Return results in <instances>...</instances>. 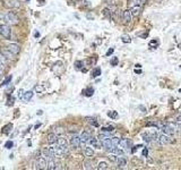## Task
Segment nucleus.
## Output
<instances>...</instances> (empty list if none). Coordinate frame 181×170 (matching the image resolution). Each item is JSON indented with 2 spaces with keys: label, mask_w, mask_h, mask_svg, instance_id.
Instances as JSON below:
<instances>
[{
  "label": "nucleus",
  "mask_w": 181,
  "mask_h": 170,
  "mask_svg": "<svg viewBox=\"0 0 181 170\" xmlns=\"http://www.w3.org/2000/svg\"><path fill=\"white\" fill-rule=\"evenodd\" d=\"M177 125H178V127L181 129V121H177Z\"/></svg>",
  "instance_id": "nucleus-47"
},
{
  "label": "nucleus",
  "mask_w": 181,
  "mask_h": 170,
  "mask_svg": "<svg viewBox=\"0 0 181 170\" xmlns=\"http://www.w3.org/2000/svg\"><path fill=\"white\" fill-rule=\"evenodd\" d=\"M70 146H71L73 149H78V147L80 146V137L77 135L73 136V137L70 138Z\"/></svg>",
  "instance_id": "nucleus-11"
},
{
  "label": "nucleus",
  "mask_w": 181,
  "mask_h": 170,
  "mask_svg": "<svg viewBox=\"0 0 181 170\" xmlns=\"http://www.w3.org/2000/svg\"><path fill=\"white\" fill-rule=\"evenodd\" d=\"M160 129L162 130V133H164L166 135H170V136H173L175 134V130L171 125H161Z\"/></svg>",
  "instance_id": "nucleus-6"
},
{
  "label": "nucleus",
  "mask_w": 181,
  "mask_h": 170,
  "mask_svg": "<svg viewBox=\"0 0 181 170\" xmlns=\"http://www.w3.org/2000/svg\"><path fill=\"white\" fill-rule=\"evenodd\" d=\"M79 137H80V144L85 145V144L88 143V140L90 138V134H89L88 132H83Z\"/></svg>",
  "instance_id": "nucleus-16"
},
{
  "label": "nucleus",
  "mask_w": 181,
  "mask_h": 170,
  "mask_svg": "<svg viewBox=\"0 0 181 170\" xmlns=\"http://www.w3.org/2000/svg\"><path fill=\"white\" fill-rule=\"evenodd\" d=\"M47 159H45L43 155L42 157H39L38 159V162H36V168L38 169H47Z\"/></svg>",
  "instance_id": "nucleus-12"
},
{
  "label": "nucleus",
  "mask_w": 181,
  "mask_h": 170,
  "mask_svg": "<svg viewBox=\"0 0 181 170\" xmlns=\"http://www.w3.org/2000/svg\"><path fill=\"white\" fill-rule=\"evenodd\" d=\"M157 142L160 144H162V145H166V144H170V143H172V137L170 135H166V134H160V135H157Z\"/></svg>",
  "instance_id": "nucleus-5"
},
{
  "label": "nucleus",
  "mask_w": 181,
  "mask_h": 170,
  "mask_svg": "<svg viewBox=\"0 0 181 170\" xmlns=\"http://www.w3.org/2000/svg\"><path fill=\"white\" fill-rule=\"evenodd\" d=\"M107 116H109L110 118H112V119H115L118 117V113L115 111H109V112H107Z\"/></svg>",
  "instance_id": "nucleus-36"
},
{
  "label": "nucleus",
  "mask_w": 181,
  "mask_h": 170,
  "mask_svg": "<svg viewBox=\"0 0 181 170\" xmlns=\"http://www.w3.org/2000/svg\"><path fill=\"white\" fill-rule=\"evenodd\" d=\"M11 78H13V77H11V75H9V76H8V77H6L5 78V81L4 82H2V86H6V85H7V84H9V82H11Z\"/></svg>",
  "instance_id": "nucleus-35"
},
{
  "label": "nucleus",
  "mask_w": 181,
  "mask_h": 170,
  "mask_svg": "<svg viewBox=\"0 0 181 170\" xmlns=\"http://www.w3.org/2000/svg\"><path fill=\"white\" fill-rule=\"evenodd\" d=\"M93 162L90 160H86L84 162V169H93Z\"/></svg>",
  "instance_id": "nucleus-28"
},
{
  "label": "nucleus",
  "mask_w": 181,
  "mask_h": 170,
  "mask_svg": "<svg viewBox=\"0 0 181 170\" xmlns=\"http://www.w3.org/2000/svg\"><path fill=\"white\" fill-rule=\"evenodd\" d=\"M101 145L103 147L105 151L107 152H111V150L113 149V145H112V142H111V137L110 138H105V140H102L101 141Z\"/></svg>",
  "instance_id": "nucleus-8"
},
{
  "label": "nucleus",
  "mask_w": 181,
  "mask_h": 170,
  "mask_svg": "<svg viewBox=\"0 0 181 170\" xmlns=\"http://www.w3.org/2000/svg\"><path fill=\"white\" fill-rule=\"evenodd\" d=\"M55 145L60 147L62 150V152L65 153V155H68V153H69V147H68V142L66 141V138L58 137V140H57V142L55 143Z\"/></svg>",
  "instance_id": "nucleus-1"
},
{
  "label": "nucleus",
  "mask_w": 181,
  "mask_h": 170,
  "mask_svg": "<svg viewBox=\"0 0 181 170\" xmlns=\"http://www.w3.org/2000/svg\"><path fill=\"white\" fill-rule=\"evenodd\" d=\"M143 155H144V157H147V155H148V150H147L146 147L143 150Z\"/></svg>",
  "instance_id": "nucleus-44"
},
{
  "label": "nucleus",
  "mask_w": 181,
  "mask_h": 170,
  "mask_svg": "<svg viewBox=\"0 0 181 170\" xmlns=\"http://www.w3.org/2000/svg\"><path fill=\"white\" fill-rule=\"evenodd\" d=\"M4 21L9 23V24H11V25H16V24H18L19 18H18V16H17L15 13H11V11H9V13H7L5 15Z\"/></svg>",
  "instance_id": "nucleus-2"
},
{
  "label": "nucleus",
  "mask_w": 181,
  "mask_h": 170,
  "mask_svg": "<svg viewBox=\"0 0 181 170\" xmlns=\"http://www.w3.org/2000/svg\"><path fill=\"white\" fill-rule=\"evenodd\" d=\"M84 154L86 155V157H93V155H94V150L89 146H85L84 147Z\"/></svg>",
  "instance_id": "nucleus-21"
},
{
  "label": "nucleus",
  "mask_w": 181,
  "mask_h": 170,
  "mask_svg": "<svg viewBox=\"0 0 181 170\" xmlns=\"http://www.w3.org/2000/svg\"><path fill=\"white\" fill-rule=\"evenodd\" d=\"M130 13H131V16H134V17L139 16L140 13H141V6L137 5V6L131 7V8H130Z\"/></svg>",
  "instance_id": "nucleus-18"
},
{
  "label": "nucleus",
  "mask_w": 181,
  "mask_h": 170,
  "mask_svg": "<svg viewBox=\"0 0 181 170\" xmlns=\"http://www.w3.org/2000/svg\"><path fill=\"white\" fill-rule=\"evenodd\" d=\"M59 168H60V167H59V164L56 162V159L48 161L47 169H49V170H56V169H59Z\"/></svg>",
  "instance_id": "nucleus-19"
},
{
  "label": "nucleus",
  "mask_w": 181,
  "mask_h": 170,
  "mask_svg": "<svg viewBox=\"0 0 181 170\" xmlns=\"http://www.w3.org/2000/svg\"><path fill=\"white\" fill-rule=\"evenodd\" d=\"M118 146L121 147V149H122L124 152L130 151V150H131V147H132V141L129 140V138H123V140H120Z\"/></svg>",
  "instance_id": "nucleus-4"
},
{
  "label": "nucleus",
  "mask_w": 181,
  "mask_h": 170,
  "mask_svg": "<svg viewBox=\"0 0 181 170\" xmlns=\"http://www.w3.org/2000/svg\"><path fill=\"white\" fill-rule=\"evenodd\" d=\"M88 144H89V145H92L93 147H96V149H101V147H102L101 141L97 140V138H95V137H92V136H90V138L88 140Z\"/></svg>",
  "instance_id": "nucleus-15"
},
{
  "label": "nucleus",
  "mask_w": 181,
  "mask_h": 170,
  "mask_svg": "<svg viewBox=\"0 0 181 170\" xmlns=\"http://www.w3.org/2000/svg\"><path fill=\"white\" fill-rule=\"evenodd\" d=\"M97 169H98V170H105V169H109V164H107V163L105 162V161H102V162L98 163Z\"/></svg>",
  "instance_id": "nucleus-25"
},
{
  "label": "nucleus",
  "mask_w": 181,
  "mask_h": 170,
  "mask_svg": "<svg viewBox=\"0 0 181 170\" xmlns=\"http://www.w3.org/2000/svg\"><path fill=\"white\" fill-rule=\"evenodd\" d=\"M131 13L130 10H124L121 13V21H122L123 24H129L131 22Z\"/></svg>",
  "instance_id": "nucleus-9"
},
{
  "label": "nucleus",
  "mask_w": 181,
  "mask_h": 170,
  "mask_svg": "<svg viewBox=\"0 0 181 170\" xmlns=\"http://www.w3.org/2000/svg\"><path fill=\"white\" fill-rule=\"evenodd\" d=\"M83 93H84V94L86 95V96H92L93 93H94V89H93V87H87V89L85 90Z\"/></svg>",
  "instance_id": "nucleus-27"
},
{
  "label": "nucleus",
  "mask_w": 181,
  "mask_h": 170,
  "mask_svg": "<svg viewBox=\"0 0 181 170\" xmlns=\"http://www.w3.org/2000/svg\"><path fill=\"white\" fill-rule=\"evenodd\" d=\"M121 40H122L123 43H130V42H131V39H130V36L127 35V34H124V35L121 36Z\"/></svg>",
  "instance_id": "nucleus-30"
},
{
  "label": "nucleus",
  "mask_w": 181,
  "mask_h": 170,
  "mask_svg": "<svg viewBox=\"0 0 181 170\" xmlns=\"http://www.w3.org/2000/svg\"><path fill=\"white\" fill-rule=\"evenodd\" d=\"M86 120L88 121V123L90 125H93L94 127H98V123H97V120H96L95 118H90V117H87L86 118Z\"/></svg>",
  "instance_id": "nucleus-26"
},
{
  "label": "nucleus",
  "mask_w": 181,
  "mask_h": 170,
  "mask_svg": "<svg viewBox=\"0 0 181 170\" xmlns=\"http://www.w3.org/2000/svg\"><path fill=\"white\" fill-rule=\"evenodd\" d=\"M82 67H83V61L78 60V61H76V62H75V68H76L77 70H80V69H82Z\"/></svg>",
  "instance_id": "nucleus-33"
},
{
  "label": "nucleus",
  "mask_w": 181,
  "mask_h": 170,
  "mask_svg": "<svg viewBox=\"0 0 181 170\" xmlns=\"http://www.w3.org/2000/svg\"><path fill=\"white\" fill-rule=\"evenodd\" d=\"M111 142H112V145H113V147H115V146H118V145H119V142H120V138H118V137H111Z\"/></svg>",
  "instance_id": "nucleus-32"
},
{
  "label": "nucleus",
  "mask_w": 181,
  "mask_h": 170,
  "mask_svg": "<svg viewBox=\"0 0 181 170\" xmlns=\"http://www.w3.org/2000/svg\"><path fill=\"white\" fill-rule=\"evenodd\" d=\"M157 44H158V41H157V40H153V41L149 42V47H151V48H156Z\"/></svg>",
  "instance_id": "nucleus-38"
},
{
  "label": "nucleus",
  "mask_w": 181,
  "mask_h": 170,
  "mask_svg": "<svg viewBox=\"0 0 181 170\" xmlns=\"http://www.w3.org/2000/svg\"><path fill=\"white\" fill-rule=\"evenodd\" d=\"M33 94L34 93L32 92V91H27V92H25L24 94H23V99H24V101H30L31 99L33 98Z\"/></svg>",
  "instance_id": "nucleus-23"
},
{
  "label": "nucleus",
  "mask_w": 181,
  "mask_h": 170,
  "mask_svg": "<svg viewBox=\"0 0 181 170\" xmlns=\"http://www.w3.org/2000/svg\"><path fill=\"white\" fill-rule=\"evenodd\" d=\"M101 75V69L100 68H95V69H93L92 72V77H97V76Z\"/></svg>",
  "instance_id": "nucleus-31"
},
{
  "label": "nucleus",
  "mask_w": 181,
  "mask_h": 170,
  "mask_svg": "<svg viewBox=\"0 0 181 170\" xmlns=\"http://www.w3.org/2000/svg\"><path fill=\"white\" fill-rule=\"evenodd\" d=\"M7 49L10 51V52H13L14 55H18L19 51H21V48H19L18 44L16 43H11V44H8L7 45Z\"/></svg>",
  "instance_id": "nucleus-14"
},
{
  "label": "nucleus",
  "mask_w": 181,
  "mask_h": 170,
  "mask_svg": "<svg viewBox=\"0 0 181 170\" xmlns=\"http://www.w3.org/2000/svg\"><path fill=\"white\" fill-rule=\"evenodd\" d=\"M110 64H111V66H117V65L119 64V59L117 58V57H113V58L111 59V61H110Z\"/></svg>",
  "instance_id": "nucleus-34"
},
{
  "label": "nucleus",
  "mask_w": 181,
  "mask_h": 170,
  "mask_svg": "<svg viewBox=\"0 0 181 170\" xmlns=\"http://www.w3.org/2000/svg\"><path fill=\"white\" fill-rule=\"evenodd\" d=\"M0 34H1L5 39H10L11 30L9 28L8 25H1V26H0Z\"/></svg>",
  "instance_id": "nucleus-7"
},
{
  "label": "nucleus",
  "mask_w": 181,
  "mask_h": 170,
  "mask_svg": "<svg viewBox=\"0 0 181 170\" xmlns=\"http://www.w3.org/2000/svg\"><path fill=\"white\" fill-rule=\"evenodd\" d=\"M113 51H114V49H113V48H111V49H110V50L106 52V56H111L112 53H113Z\"/></svg>",
  "instance_id": "nucleus-45"
},
{
  "label": "nucleus",
  "mask_w": 181,
  "mask_h": 170,
  "mask_svg": "<svg viewBox=\"0 0 181 170\" xmlns=\"http://www.w3.org/2000/svg\"><path fill=\"white\" fill-rule=\"evenodd\" d=\"M103 15L106 17V18L111 19V10H110V8H104L103 9Z\"/></svg>",
  "instance_id": "nucleus-29"
},
{
  "label": "nucleus",
  "mask_w": 181,
  "mask_h": 170,
  "mask_svg": "<svg viewBox=\"0 0 181 170\" xmlns=\"http://www.w3.org/2000/svg\"><path fill=\"white\" fill-rule=\"evenodd\" d=\"M11 129H13V124H7L4 128H2V133H4V134H9Z\"/></svg>",
  "instance_id": "nucleus-24"
},
{
  "label": "nucleus",
  "mask_w": 181,
  "mask_h": 170,
  "mask_svg": "<svg viewBox=\"0 0 181 170\" xmlns=\"http://www.w3.org/2000/svg\"><path fill=\"white\" fill-rule=\"evenodd\" d=\"M14 100H15V99H14L13 96H11V98L9 96V98H8V106H10V104H13V103H14Z\"/></svg>",
  "instance_id": "nucleus-42"
},
{
  "label": "nucleus",
  "mask_w": 181,
  "mask_h": 170,
  "mask_svg": "<svg viewBox=\"0 0 181 170\" xmlns=\"http://www.w3.org/2000/svg\"><path fill=\"white\" fill-rule=\"evenodd\" d=\"M145 2H146V0H137V4L139 5V6L145 5Z\"/></svg>",
  "instance_id": "nucleus-43"
},
{
  "label": "nucleus",
  "mask_w": 181,
  "mask_h": 170,
  "mask_svg": "<svg viewBox=\"0 0 181 170\" xmlns=\"http://www.w3.org/2000/svg\"><path fill=\"white\" fill-rule=\"evenodd\" d=\"M146 126H153V127H156V128H160L161 124H158V123H154V121H151V123H147V124H146Z\"/></svg>",
  "instance_id": "nucleus-37"
},
{
  "label": "nucleus",
  "mask_w": 181,
  "mask_h": 170,
  "mask_svg": "<svg viewBox=\"0 0 181 170\" xmlns=\"http://www.w3.org/2000/svg\"><path fill=\"white\" fill-rule=\"evenodd\" d=\"M0 70H1V68H0Z\"/></svg>",
  "instance_id": "nucleus-49"
},
{
  "label": "nucleus",
  "mask_w": 181,
  "mask_h": 170,
  "mask_svg": "<svg viewBox=\"0 0 181 170\" xmlns=\"http://www.w3.org/2000/svg\"><path fill=\"white\" fill-rule=\"evenodd\" d=\"M107 4H112V0H106Z\"/></svg>",
  "instance_id": "nucleus-48"
},
{
  "label": "nucleus",
  "mask_w": 181,
  "mask_h": 170,
  "mask_svg": "<svg viewBox=\"0 0 181 170\" xmlns=\"http://www.w3.org/2000/svg\"><path fill=\"white\" fill-rule=\"evenodd\" d=\"M109 159L111 161H113V162H115V161H117V159H118V157H117V154H113V153H111V154H110V157H109Z\"/></svg>",
  "instance_id": "nucleus-39"
},
{
  "label": "nucleus",
  "mask_w": 181,
  "mask_h": 170,
  "mask_svg": "<svg viewBox=\"0 0 181 170\" xmlns=\"http://www.w3.org/2000/svg\"><path fill=\"white\" fill-rule=\"evenodd\" d=\"M129 7L131 8V7H134V6H137L138 4H137V0H129Z\"/></svg>",
  "instance_id": "nucleus-41"
},
{
  "label": "nucleus",
  "mask_w": 181,
  "mask_h": 170,
  "mask_svg": "<svg viewBox=\"0 0 181 170\" xmlns=\"http://www.w3.org/2000/svg\"><path fill=\"white\" fill-rule=\"evenodd\" d=\"M115 163H117L118 168H124V167L127 166V159L123 158V157H118Z\"/></svg>",
  "instance_id": "nucleus-20"
},
{
  "label": "nucleus",
  "mask_w": 181,
  "mask_h": 170,
  "mask_svg": "<svg viewBox=\"0 0 181 170\" xmlns=\"http://www.w3.org/2000/svg\"><path fill=\"white\" fill-rule=\"evenodd\" d=\"M42 155L47 159V161L49 160H53V159H56V154H55V150H53V147H44L43 150H42Z\"/></svg>",
  "instance_id": "nucleus-3"
},
{
  "label": "nucleus",
  "mask_w": 181,
  "mask_h": 170,
  "mask_svg": "<svg viewBox=\"0 0 181 170\" xmlns=\"http://www.w3.org/2000/svg\"><path fill=\"white\" fill-rule=\"evenodd\" d=\"M58 137L59 136L57 135L56 133H50V134H48V136H47V141L50 145H53L57 142V140H58Z\"/></svg>",
  "instance_id": "nucleus-17"
},
{
  "label": "nucleus",
  "mask_w": 181,
  "mask_h": 170,
  "mask_svg": "<svg viewBox=\"0 0 181 170\" xmlns=\"http://www.w3.org/2000/svg\"><path fill=\"white\" fill-rule=\"evenodd\" d=\"M5 7L7 8H18L21 7V2H19V0H5Z\"/></svg>",
  "instance_id": "nucleus-10"
},
{
  "label": "nucleus",
  "mask_w": 181,
  "mask_h": 170,
  "mask_svg": "<svg viewBox=\"0 0 181 170\" xmlns=\"http://www.w3.org/2000/svg\"><path fill=\"white\" fill-rule=\"evenodd\" d=\"M4 66H5V64H4V61H2V59H1V58H0V68H1V69H2V68H4Z\"/></svg>",
  "instance_id": "nucleus-46"
},
{
  "label": "nucleus",
  "mask_w": 181,
  "mask_h": 170,
  "mask_svg": "<svg viewBox=\"0 0 181 170\" xmlns=\"http://www.w3.org/2000/svg\"><path fill=\"white\" fill-rule=\"evenodd\" d=\"M14 145V143L11 141H8V142H6V144H5V147L6 149H11V146Z\"/></svg>",
  "instance_id": "nucleus-40"
},
{
  "label": "nucleus",
  "mask_w": 181,
  "mask_h": 170,
  "mask_svg": "<svg viewBox=\"0 0 181 170\" xmlns=\"http://www.w3.org/2000/svg\"><path fill=\"white\" fill-rule=\"evenodd\" d=\"M101 132L102 133H112V132H114V127L111 126V125H109V126H103L101 128Z\"/></svg>",
  "instance_id": "nucleus-22"
},
{
  "label": "nucleus",
  "mask_w": 181,
  "mask_h": 170,
  "mask_svg": "<svg viewBox=\"0 0 181 170\" xmlns=\"http://www.w3.org/2000/svg\"><path fill=\"white\" fill-rule=\"evenodd\" d=\"M0 53H1L2 57L6 58V59H14V58H15V56H16V55H14L13 52H10L7 48H5V49H2V48H1V49H0Z\"/></svg>",
  "instance_id": "nucleus-13"
}]
</instances>
